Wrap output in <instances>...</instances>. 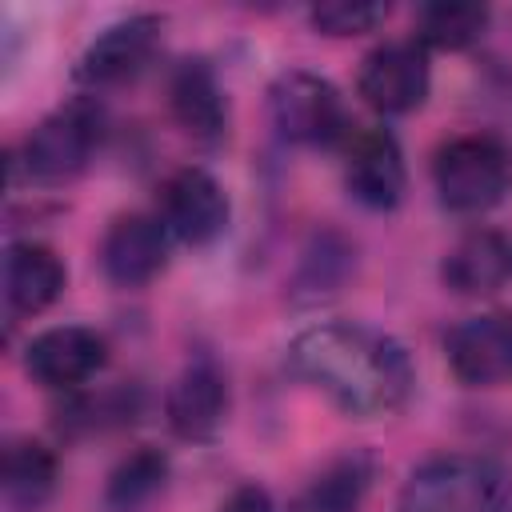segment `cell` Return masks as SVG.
Wrapping results in <instances>:
<instances>
[{"label":"cell","mask_w":512,"mask_h":512,"mask_svg":"<svg viewBox=\"0 0 512 512\" xmlns=\"http://www.w3.org/2000/svg\"><path fill=\"white\" fill-rule=\"evenodd\" d=\"M288 364L352 420H380L408 404L416 368L408 348L356 320H320L292 336Z\"/></svg>","instance_id":"1"},{"label":"cell","mask_w":512,"mask_h":512,"mask_svg":"<svg viewBox=\"0 0 512 512\" xmlns=\"http://www.w3.org/2000/svg\"><path fill=\"white\" fill-rule=\"evenodd\" d=\"M396 512H512V468L484 452H440L408 472Z\"/></svg>","instance_id":"2"},{"label":"cell","mask_w":512,"mask_h":512,"mask_svg":"<svg viewBox=\"0 0 512 512\" xmlns=\"http://www.w3.org/2000/svg\"><path fill=\"white\" fill-rule=\"evenodd\" d=\"M432 184L448 212L484 216L512 192V144L496 132H460L436 148Z\"/></svg>","instance_id":"3"},{"label":"cell","mask_w":512,"mask_h":512,"mask_svg":"<svg viewBox=\"0 0 512 512\" xmlns=\"http://www.w3.org/2000/svg\"><path fill=\"white\" fill-rule=\"evenodd\" d=\"M104 140V112L96 100L76 96L52 108L20 144V168L36 184H68L76 180Z\"/></svg>","instance_id":"4"},{"label":"cell","mask_w":512,"mask_h":512,"mask_svg":"<svg viewBox=\"0 0 512 512\" xmlns=\"http://www.w3.org/2000/svg\"><path fill=\"white\" fill-rule=\"evenodd\" d=\"M268 116H272V128L280 132V140L304 144V148H324V144L348 140V132H352L336 84L308 68H288L272 80Z\"/></svg>","instance_id":"5"},{"label":"cell","mask_w":512,"mask_h":512,"mask_svg":"<svg viewBox=\"0 0 512 512\" xmlns=\"http://www.w3.org/2000/svg\"><path fill=\"white\" fill-rule=\"evenodd\" d=\"M432 88V68H428V48L412 40H384L376 44L356 72V92L360 100L380 112V116H404L416 112L428 100Z\"/></svg>","instance_id":"6"},{"label":"cell","mask_w":512,"mask_h":512,"mask_svg":"<svg viewBox=\"0 0 512 512\" xmlns=\"http://www.w3.org/2000/svg\"><path fill=\"white\" fill-rule=\"evenodd\" d=\"M156 216L172 240L204 248L228 228L232 204H228V192L220 188V180L212 172L176 168L164 176V184L156 192Z\"/></svg>","instance_id":"7"},{"label":"cell","mask_w":512,"mask_h":512,"mask_svg":"<svg viewBox=\"0 0 512 512\" xmlns=\"http://www.w3.org/2000/svg\"><path fill=\"white\" fill-rule=\"evenodd\" d=\"M344 184L368 212H392L408 192L400 140L388 128H356L344 140Z\"/></svg>","instance_id":"8"},{"label":"cell","mask_w":512,"mask_h":512,"mask_svg":"<svg viewBox=\"0 0 512 512\" xmlns=\"http://www.w3.org/2000/svg\"><path fill=\"white\" fill-rule=\"evenodd\" d=\"M160 32H164V20L152 16V12H136V16H124L116 24H108L76 60V80L88 84V88H116V84H128L136 80L156 44H160Z\"/></svg>","instance_id":"9"},{"label":"cell","mask_w":512,"mask_h":512,"mask_svg":"<svg viewBox=\"0 0 512 512\" xmlns=\"http://www.w3.org/2000/svg\"><path fill=\"white\" fill-rule=\"evenodd\" d=\"M228 404H232L228 376L220 372L216 360L196 356L172 376V384L164 392V420L180 440L204 444L224 428Z\"/></svg>","instance_id":"10"},{"label":"cell","mask_w":512,"mask_h":512,"mask_svg":"<svg viewBox=\"0 0 512 512\" xmlns=\"http://www.w3.org/2000/svg\"><path fill=\"white\" fill-rule=\"evenodd\" d=\"M108 364V340L84 324H56L28 340L24 372L44 388H80Z\"/></svg>","instance_id":"11"},{"label":"cell","mask_w":512,"mask_h":512,"mask_svg":"<svg viewBox=\"0 0 512 512\" xmlns=\"http://www.w3.org/2000/svg\"><path fill=\"white\" fill-rule=\"evenodd\" d=\"M448 368L468 388H488L512 376V312L464 316L444 340Z\"/></svg>","instance_id":"12"},{"label":"cell","mask_w":512,"mask_h":512,"mask_svg":"<svg viewBox=\"0 0 512 512\" xmlns=\"http://www.w3.org/2000/svg\"><path fill=\"white\" fill-rule=\"evenodd\" d=\"M168 228L160 224V216L148 212H124L108 224L104 240H100V264L104 276L116 288H144L148 280H156L168 264Z\"/></svg>","instance_id":"13"},{"label":"cell","mask_w":512,"mask_h":512,"mask_svg":"<svg viewBox=\"0 0 512 512\" xmlns=\"http://www.w3.org/2000/svg\"><path fill=\"white\" fill-rule=\"evenodd\" d=\"M440 280L456 296H492L512 280V240L496 228L464 232L440 260Z\"/></svg>","instance_id":"14"},{"label":"cell","mask_w":512,"mask_h":512,"mask_svg":"<svg viewBox=\"0 0 512 512\" xmlns=\"http://www.w3.org/2000/svg\"><path fill=\"white\" fill-rule=\"evenodd\" d=\"M68 284V268L56 248L40 240H12L4 252V304L12 316H36Z\"/></svg>","instance_id":"15"},{"label":"cell","mask_w":512,"mask_h":512,"mask_svg":"<svg viewBox=\"0 0 512 512\" xmlns=\"http://www.w3.org/2000/svg\"><path fill=\"white\" fill-rule=\"evenodd\" d=\"M168 108L172 120L204 144H216L228 128V104H224V88L212 72V64L204 60H184L172 80H168Z\"/></svg>","instance_id":"16"},{"label":"cell","mask_w":512,"mask_h":512,"mask_svg":"<svg viewBox=\"0 0 512 512\" xmlns=\"http://www.w3.org/2000/svg\"><path fill=\"white\" fill-rule=\"evenodd\" d=\"M376 464L368 452H344L328 460L292 500L284 512H360L368 488H372Z\"/></svg>","instance_id":"17"},{"label":"cell","mask_w":512,"mask_h":512,"mask_svg":"<svg viewBox=\"0 0 512 512\" xmlns=\"http://www.w3.org/2000/svg\"><path fill=\"white\" fill-rule=\"evenodd\" d=\"M56 456L40 440H8L0 464V492L8 512H40L56 492Z\"/></svg>","instance_id":"18"},{"label":"cell","mask_w":512,"mask_h":512,"mask_svg":"<svg viewBox=\"0 0 512 512\" xmlns=\"http://www.w3.org/2000/svg\"><path fill=\"white\" fill-rule=\"evenodd\" d=\"M352 272H356V244L336 228H320L300 248V264L292 272V296L324 300V296L340 292Z\"/></svg>","instance_id":"19"},{"label":"cell","mask_w":512,"mask_h":512,"mask_svg":"<svg viewBox=\"0 0 512 512\" xmlns=\"http://www.w3.org/2000/svg\"><path fill=\"white\" fill-rule=\"evenodd\" d=\"M164 484H168V456L144 444L112 468L104 484V504L108 512H140L164 492Z\"/></svg>","instance_id":"20"},{"label":"cell","mask_w":512,"mask_h":512,"mask_svg":"<svg viewBox=\"0 0 512 512\" xmlns=\"http://www.w3.org/2000/svg\"><path fill=\"white\" fill-rule=\"evenodd\" d=\"M492 12L484 4H424L416 12V40L440 52H464L488 32Z\"/></svg>","instance_id":"21"},{"label":"cell","mask_w":512,"mask_h":512,"mask_svg":"<svg viewBox=\"0 0 512 512\" xmlns=\"http://www.w3.org/2000/svg\"><path fill=\"white\" fill-rule=\"evenodd\" d=\"M312 28L324 36H364L376 32L388 20V4H372V0H324L308 12Z\"/></svg>","instance_id":"22"},{"label":"cell","mask_w":512,"mask_h":512,"mask_svg":"<svg viewBox=\"0 0 512 512\" xmlns=\"http://www.w3.org/2000/svg\"><path fill=\"white\" fill-rule=\"evenodd\" d=\"M216 512H276V504H272V492H268L264 484L248 480V484H236V488L220 500Z\"/></svg>","instance_id":"23"}]
</instances>
